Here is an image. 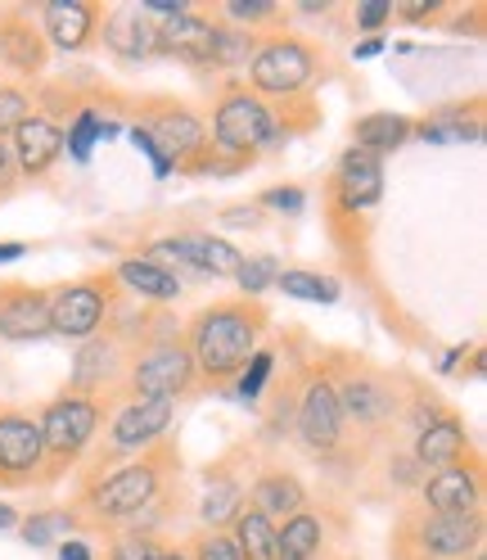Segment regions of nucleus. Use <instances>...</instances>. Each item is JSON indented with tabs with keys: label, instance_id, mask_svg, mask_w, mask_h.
Listing matches in <instances>:
<instances>
[{
	"label": "nucleus",
	"instance_id": "f257e3e1",
	"mask_svg": "<svg viewBox=\"0 0 487 560\" xmlns=\"http://www.w3.org/2000/svg\"><path fill=\"white\" fill-rule=\"evenodd\" d=\"M262 330H266V307L262 303L226 299V303L194 312L181 343L190 348L194 375L203 384H230L243 366H249V358L258 353Z\"/></svg>",
	"mask_w": 487,
	"mask_h": 560
},
{
	"label": "nucleus",
	"instance_id": "f03ea898",
	"mask_svg": "<svg viewBox=\"0 0 487 560\" xmlns=\"http://www.w3.org/2000/svg\"><path fill=\"white\" fill-rule=\"evenodd\" d=\"M167 457H171V447L158 443V447L141 452V457L114 466L109 475L86 479L82 483V498H78V520H91V524H99V529L141 524L150 515V506L163 498Z\"/></svg>",
	"mask_w": 487,
	"mask_h": 560
},
{
	"label": "nucleus",
	"instance_id": "7ed1b4c3",
	"mask_svg": "<svg viewBox=\"0 0 487 560\" xmlns=\"http://www.w3.org/2000/svg\"><path fill=\"white\" fill-rule=\"evenodd\" d=\"M298 131L271 109L266 100H258L249 86H226L217 109H213V150L217 159L243 163L249 167L258 159V150H281L289 145Z\"/></svg>",
	"mask_w": 487,
	"mask_h": 560
},
{
	"label": "nucleus",
	"instance_id": "20e7f679",
	"mask_svg": "<svg viewBox=\"0 0 487 560\" xmlns=\"http://www.w3.org/2000/svg\"><path fill=\"white\" fill-rule=\"evenodd\" d=\"M141 127L163 150L171 172H186V177H213L217 150H213L207 127L199 122L194 109H186V104H177V100H150V109H141Z\"/></svg>",
	"mask_w": 487,
	"mask_h": 560
},
{
	"label": "nucleus",
	"instance_id": "39448f33",
	"mask_svg": "<svg viewBox=\"0 0 487 560\" xmlns=\"http://www.w3.org/2000/svg\"><path fill=\"white\" fill-rule=\"evenodd\" d=\"M104 411H109V402L82 398V394H63V398L46 402V411L37 416V425H41V443H46V470H50V479H59L63 470H73L91 452Z\"/></svg>",
	"mask_w": 487,
	"mask_h": 560
},
{
	"label": "nucleus",
	"instance_id": "423d86ee",
	"mask_svg": "<svg viewBox=\"0 0 487 560\" xmlns=\"http://www.w3.org/2000/svg\"><path fill=\"white\" fill-rule=\"evenodd\" d=\"M397 560H470L483 547V511L474 515H429L415 511L397 529Z\"/></svg>",
	"mask_w": 487,
	"mask_h": 560
},
{
	"label": "nucleus",
	"instance_id": "0eeeda50",
	"mask_svg": "<svg viewBox=\"0 0 487 560\" xmlns=\"http://www.w3.org/2000/svg\"><path fill=\"white\" fill-rule=\"evenodd\" d=\"M199 384L194 362H190V348L181 339H154L150 348H141L131 362H127V380H122V394L127 398H145V402H177L181 394H190Z\"/></svg>",
	"mask_w": 487,
	"mask_h": 560
},
{
	"label": "nucleus",
	"instance_id": "6e6552de",
	"mask_svg": "<svg viewBox=\"0 0 487 560\" xmlns=\"http://www.w3.org/2000/svg\"><path fill=\"white\" fill-rule=\"evenodd\" d=\"M114 317V276H82L68 285L50 290V335L86 343L95 335L109 330Z\"/></svg>",
	"mask_w": 487,
	"mask_h": 560
},
{
	"label": "nucleus",
	"instance_id": "1a4fd4ad",
	"mask_svg": "<svg viewBox=\"0 0 487 560\" xmlns=\"http://www.w3.org/2000/svg\"><path fill=\"white\" fill-rule=\"evenodd\" d=\"M321 78V59L302 37H275L262 42L249 59V91L258 100H294Z\"/></svg>",
	"mask_w": 487,
	"mask_h": 560
},
{
	"label": "nucleus",
	"instance_id": "9d476101",
	"mask_svg": "<svg viewBox=\"0 0 487 560\" xmlns=\"http://www.w3.org/2000/svg\"><path fill=\"white\" fill-rule=\"evenodd\" d=\"M150 262H158L171 276H199V280H226L239 271L243 254L230 240L207 235V231H181V235H163L145 249Z\"/></svg>",
	"mask_w": 487,
	"mask_h": 560
},
{
	"label": "nucleus",
	"instance_id": "9b49d317",
	"mask_svg": "<svg viewBox=\"0 0 487 560\" xmlns=\"http://www.w3.org/2000/svg\"><path fill=\"white\" fill-rule=\"evenodd\" d=\"M334 384V398H338V411L343 420H353L361 430H379L402 411V398L393 389V380L384 371H375L366 362H353L343 375H330Z\"/></svg>",
	"mask_w": 487,
	"mask_h": 560
},
{
	"label": "nucleus",
	"instance_id": "f8f14e48",
	"mask_svg": "<svg viewBox=\"0 0 487 560\" xmlns=\"http://www.w3.org/2000/svg\"><path fill=\"white\" fill-rule=\"evenodd\" d=\"M294 430L298 439L317 452V457H334L343 447V430L347 420L338 411V398H334V384H330V371L311 366L302 389H298V402H294Z\"/></svg>",
	"mask_w": 487,
	"mask_h": 560
},
{
	"label": "nucleus",
	"instance_id": "ddd939ff",
	"mask_svg": "<svg viewBox=\"0 0 487 560\" xmlns=\"http://www.w3.org/2000/svg\"><path fill=\"white\" fill-rule=\"evenodd\" d=\"M46 470V443L37 416L0 407V488H32Z\"/></svg>",
	"mask_w": 487,
	"mask_h": 560
},
{
	"label": "nucleus",
	"instance_id": "4468645a",
	"mask_svg": "<svg viewBox=\"0 0 487 560\" xmlns=\"http://www.w3.org/2000/svg\"><path fill=\"white\" fill-rule=\"evenodd\" d=\"M171 416H177V402H145V398H127L114 416H109V439H104V452L109 457H122V452H150L163 443V434L171 430Z\"/></svg>",
	"mask_w": 487,
	"mask_h": 560
},
{
	"label": "nucleus",
	"instance_id": "2eb2a0df",
	"mask_svg": "<svg viewBox=\"0 0 487 560\" xmlns=\"http://www.w3.org/2000/svg\"><path fill=\"white\" fill-rule=\"evenodd\" d=\"M420 493V511L429 515H474L483 506V475L478 462H456L447 470L425 475V483L415 488Z\"/></svg>",
	"mask_w": 487,
	"mask_h": 560
},
{
	"label": "nucleus",
	"instance_id": "dca6fc26",
	"mask_svg": "<svg viewBox=\"0 0 487 560\" xmlns=\"http://www.w3.org/2000/svg\"><path fill=\"white\" fill-rule=\"evenodd\" d=\"M330 199L343 218H357L366 208H375L384 199V163L361 154V150H347L330 177Z\"/></svg>",
	"mask_w": 487,
	"mask_h": 560
},
{
	"label": "nucleus",
	"instance_id": "f3484780",
	"mask_svg": "<svg viewBox=\"0 0 487 560\" xmlns=\"http://www.w3.org/2000/svg\"><path fill=\"white\" fill-rule=\"evenodd\" d=\"M99 19H104V5H86V0H50V5H41L37 27H41L46 46H55L63 55H82L99 37Z\"/></svg>",
	"mask_w": 487,
	"mask_h": 560
},
{
	"label": "nucleus",
	"instance_id": "a211bd4d",
	"mask_svg": "<svg viewBox=\"0 0 487 560\" xmlns=\"http://www.w3.org/2000/svg\"><path fill=\"white\" fill-rule=\"evenodd\" d=\"M46 37L32 10H0V63L10 68L14 78H41L46 73Z\"/></svg>",
	"mask_w": 487,
	"mask_h": 560
},
{
	"label": "nucleus",
	"instance_id": "6ab92c4d",
	"mask_svg": "<svg viewBox=\"0 0 487 560\" xmlns=\"http://www.w3.org/2000/svg\"><path fill=\"white\" fill-rule=\"evenodd\" d=\"M10 150H14V167L19 177L41 182L46 172L63 159V127L50 114H32L10 131Z\"/></svg>",
	"mask_w": 487,
	"mask_h": 560
},
{
	"label": "nucleus",
	"instance_id": "aec40b11",
	"mask_svg": "<svg viewBox=\"0 0 487 560\" xmlns=\"http://www.w3.org/2000/svg\"><path fill=\"white\" fill-rule=\"evenodd\" d=\"M50 335V290L41 285H0V339L32 343Z\"/></svg>",
	"mask_w": 487,
	"mask_h": 560
},
{
	"label": "nucleus",
	"instance_id": "412c9836",
	"mask_svg": "<svg viewBox=\"0 0 487 560\" xmlns=\"http://www.w3.org/2000/svg\"><path fill=\"white\" fill-rule=\"evenodd\" d=\"M154 55L163 59H177V63H190V68H207L213 63V32H217V19H207L199 10L181 14V19H167V23H154Z\"/></svg>",
	"mask_w": 487,
	"mask_h": 560
},
{
	"label": "nucleus",
	"instance_id": "4be33fe9",
	"mask_svg": "<svg viewBox=\"0 0 487 560\" xmlns=\"http://www.w3.org/2000/svg\"><path fill=\"white\" fill-rule=\"evenodd\" d=\"M411 457L420 462L425 475L465 462V457H470V430H465V420H461V416H451V411H442L438 420H429V425L415 434Z\"/></svg>",
	"mask_w": 487,
	"mask_h": 560
},
{
	"label": "nucleus",
	"instance_id": "5701e85b",
	"mask_svg": "<svg viewBox=\"0 0 487 560\" xmlns=\"http://www.w3.org/2000/svg\"><path fill=\"white\" fill-rule=\"evenodd\" d=\"M154 32L158 27L135 5H118V10H104L95 42H104L122 63H145V59H154Z\"/></svg>",
	"mask_w": 487,
	"mask_h": 560
},
{
	"label": "nucleus",
	"instance_id": "b1692460",
	"mask_svg": "<svg viewBox=\"0 0 487 560\" xmlns=\"http://www.w3.org/2000/svg\"><path fill=\"white\" fill-rule=\"evenodd\" d=\"M249 511L266 515L271 524H285L289 515L307 511V488L298 475L289 470H262L253 483H249Z\"/></svg>",
	"mask_w": 487,
	"mask_h": 560
},
{
	"label": "nucleus",
	"instance_id": "393cba45",
	"mask_svg": "<svg viewBox=\"0 0 487 560\" xmlns=\"http://www.w3.org/2000/svg\"><path fill=\"white\" fill-rule=\"evenodd\" d=\"M109 276H114V285H122L131 299H141V303H177L186 294V280H177L150 258H122Z\"/></svg>",
	"mask_w": 487,
	"mask_h": 560
},
{
	"label": "nucleus",
	"instance_id": "a878e982",
	"mask_svg": "<svg viewBox=\"0 0 487 560\" xmlns=\"http://www.w3.org/2000/svg\"><path fill=\"white\" fill-rule=\"evenodd\" d=\"M118 339L104 330L95 339L82 343V353H78V366H73V384H68V394H82V398H99L104 389L114 384V366H118Z\"/></svg>",
	"mask_w": 487,
	"mask_h": 560
},
{
	"label": "nucleus",
	"instance_id": "bb28decb",
	"mask_svg": "<svg viewBox=\"0 0 487 560\" xmlns=\"http://www.w3.org/2000/svg\"><path fill=\"white\" fill-rule=\"evenodd\" d=\"M325 520L317 511H298L275 524V560H321L325 556Z\"/></svg>",
	"mask_w": 487,
	"mask_h": 560
},
{
	"label": "nucleus",
	"instance_id": "cd10ccee",
	"mask_svg": "<svg viewBox=\"0 0 487 560\" xmlns=\"http://www.w3.org/2000/svg\"><path fill=\"white\" fill-rule=\"evenodd\" d=\"M411 131H415V122L406 114H389V109L384 114H366V118L353 122V140H357L353 150H361V154L384 163L389 154H397L406 145Z\"/></svg>",
	"mask_w": 487,
	"mask_h": 560
},
{
	"label": "nucleus",
	"instance_id": "c85d7f7f",
	"mask_svg": "<svg viewBox=\"0 0 487 560\" xmlns=\"http://www.w3.org/2000/svg\"><path fill=\"white\" fill-rule=\"evenodd\" d=\"M249 506V483L226 475V470H213L207 475V488H203V502H199V520L207 524V529H226V524H235V515Z\"/></svg>",
	"mask_w": 487,
	"mask_h": 560
},
{
	"label": "nucleus",
	"instance_id": "c756f323",
	"mask_svg": "<svg viewBox=\"0 0 487 560\" xmlns=\"http://www.w3.org/2000/svg\"><path fill=\"white\" fill-rule=\"evenodd\" d=\"M411 136H420L425 145H474V140H483V122H478V109L461 114V104H447V109L415 122Z\"/></svg>",
	"mask_w": 487,
	"mask_h": 560
},
{
	"label": "nucleus",
	"instance_id": "7c9ffc66",
	"mask_svg": "<svg viewBox=\"0 0 487 560\" xmlns=\"http://www.w3.org/2000/svg\"><path fill=\"white\" fill-rule=\"evenodd\" d=\"M118 131H122V127H118L114 118H104L95 104H82V109L73 114V122H68V131H63V154H73L78 163H91L95 145L114 140Z\"/></svg>",
	"mask_w": 487,
	"mask_h": 560
},
{
	"label": "nucleus",
	"instance_id": "2f4dec72",
	"mask_svg": "<svg viewBox=\"0 0 487 560\" xmlns=\"http://www.w3.org/2000/svg\"><path fill=\"white\" fill-rule=\"evenodd\" d=\"M78 529H82V520L68 506H46V511H32L27 520H19V538L27 547H50L63 538H78Z\"/></svg>",
	"mask_w": 487,
	"mask_h": 560
},
{
	"label": "nucleus",
	"instance_id": "473e14b6",
	"mask_svg": "<svg viewBox=\"0 0 487 560\" xmlns=\"http://www.w3.org/2000/svg\"><path fill=\"white\" fill-rule=\"evenodd\" d=\"M230 542H235L239 560H275V524L243 506L230 524Z\"/></svg>",
	"mask_w": 487,
	"mask_h": 560
},
{
	"label": "nucleus",
	"instance_id": "72a5a7b5",
	"mask_svg": "<svg viewBox=\"0 0 487 560\" xmlns=\"http://www.w3.org/2000/svg\"><path fill=\"white\" fill-rule=\"evenodd\" d=\"M262 37L258 32H243V27H230L217 19V32H213V63L207 68H222V73H235V68H249V59L258 55Z\"/></svg>",
	"mask_w": 487,
	"mask_h": 560
},
{
	"label": "nucleus",
	"instance_id": "f704fd0d",
	"mask_svg": "<svg viewBox=\"0 0 487 560\" xmlns=\"http://www.w3.org/2000/svg\"><path fill=\"white\" fill-rule=\"evenodd\" d=\"M275 290H281V294H289V299H302V303H338V294H343L334 276L298 271V267H289V271H281V276H275Z\"/></svg>",
	"mask_w": 487,
	"mask_h": 560
},
{
	"label": "nucleus",
	"instance_id": "c9c22d12",
	"mask_svg": "<svg viewBox=\"0 0 487 560\" xmlns=\"http://www.w3.org/2000/svg\"><path fill=\"white\" fill-rule=\"evenodd\" d=\"M271 371H275V353H271V348H258V353L249 358V366H243V371L230 380V384H235V402L258 407V402H262V394H266Z\"/></svg>",
	"mask_w": 487,
	"mask_h": 560
},
{
	"label": "nucleus",
	"instance_id": "e433bc0d",
	"mask_svg": "<svg viewBox=\"0 0 487 560\" xmlns=\"http://www.w3.org/2000/svg\"><path fill=\"white\" fill-rule=\"evenodd\" d=\"M285 267L275 262L271 254H258V258H249L243 254V262H239V271H235V280H239V299H262L266 290H275V276H281Z\"/></svg>",
	"mask_w": 487,
	"mask_h": 560
},
{
	"label": "nucleus",
	"instance_id": "4c0bfd02",
	"mask_svg": "<svg viewBox=\"0 0 487 560\" xmlns=\"http://www.w3.org/2000/svg\"><path fill=\"white\" fill-rule=\"evenodd\" d=\"M213 19H222L230 27H243V32H258L262 23L281 19V5H275V0H226Z\"/></svg>",
	"mask_w": 487,
	"mask_h": 560
},
{
	"label": "nucleus",
	"instance_id": "58836bf2",
	"mask_svg": "<svg viewBox=\"0 0 487 560\" xmlns=\"http://www.w3.org/2000/svg\"><path fill=\"white\" fill-rule=\"evenodd\" d=\"M37 114V100H32L23 86H10V82H0V136H10L23 118Z\"/></svg>",
	"mask_w": 487,
	"mask_h": 560
},
{
	"label": "nucleus",
	"instance_id": "ea45409f",
	"mask_svg": "<svg viewBox=\"0 0 487 560\" xmlns=\"http://www.w3.org/2000/svg\"><path fill=\"white\" fill-rule=\"evenodd\" d=\"M109 560H163V542H154L150 534H122L109 547Z\"/></svg>",
	"mask_w": 487,
	"mask_h": 560
},
{
	"label": "nucleus",
	"instance_id": "a19ab883",
	"mask_svg": "<svg viewBox=\"0 0 487 560\" xmlns=\"http://www.w3.org/2000/svg\"><path fill=\"white\" fill-rule=\"evenodd\" d=\"M190 560H239L230 534H217V529H203L194 542H190Z\"/></svg>",
	"mask_w": 487,
	"mask_h": 560
},
{
	"label": "nucleus",
	"instance_id": "79ce46f5",
	"mask_svg": "<svg viewBox=\"0 0 487 560\" xmlns=\"http://www.w3.org/2000/svg\"><path fill=\"white\" fill-rule=\"evenodd\" d=\"M258 203H262V208H275V213L298 218L302 208H307V190H298V186H275V190H266Z\"/></svg>",
	"mask_w": 487,
	"mask_h": 560
},
{
	"label": "nucleus",
	"instance_id": "37998d69",
	"mask_svg": "<svg viewBox=\"0 0 487 560\" xmlns=\"http://www.w3.org/2000/svg\"><path fill=\"white\" fill-rule=\"evenodd\" d=\"M127 136H131V145H135V150H141V154L150 159V167H154V177H158V182H167V177H171V163L163 159V150H158V145H154V140H150V131H145L141 122H135V127H131Z\"/></svg>",
	"mask_w": 487,
	"mask_h": 560
},
{
	"label": "nucleus",
	"instance_id": "c03bdc74",
	"mask_svg": "<svg viewBox=\"0 0 487 560\" xmlns=\"http://www.w3.org/2000/svg\"><path fill=\"white\" fill-rule=\"evenodd\" d=\"M357 27L370 32V37H379V27L393 23V0H366V5H357Z\"/></svg>",
	"mask_w": 487,
	"mask_h": 560
},
{
	"label": "nucleus",
	"instance_id": "a18cd8bd",
	"mask_svg": "<svg viewBox=\"0 0 487 560\" xmlns=\"http://www.w3.org/2000/svg\"><path fill=\"white\" fill-rule=\"evenodd\" d=\"M442 14V0H402V5H393V19L402 23H429Z\"/></svg>",
	"mask_w": 487,
	"mask_h": 560
},
{
	"label": "nucleus",
	"instance_id": "49530a36",
	"mask_svg": "<svg viewBox=\"0 0 487 560\" xmlns=\"http://www.w3.org/2000/svg\"><path fill=\"white\" fill-rule=\"evenodd\" d=\"M389 475H393V483H402V488H420V483H425V470H420V462H415L411 452H397V457L389 462Z\"/></svg>",
	"mask_w": 487,
	"mask_h": 560
},
{
	"label": "nucleus",
	"instance_id": "de8ad7c7",
	"mask_svg": "<svg viewBox=\"0 0 487 560\" xmlns=\"http://www.w3.org/2000/svg\"><path fill=\"white\" fill-rule=\"evenodd\" d=\"M19 186V167H14V150H10V136H0V199Z\"/></svg>",
	"mask_w": 487,
	"mask_h": 560
},
{
	"label": "nucleus",
	"instance_id": "09e8293b",
	"mask_svg": "<svg viewBox=\"0 0 487 560\" xmlns=\"http://www.w3.org/2000/svg\"><path fill=\"white\" fill-rule=\"evenodd\" d=\"M59 560H95V547L86 538H63L59 542Z\"/></svg>",
	"mask_w": 487,
	"mask_h": 560
},
{
	"label": "nucleus",
	"instance_id": "8fccbe9b",
	"mask_svg": "<svg viewBox=\"0 0 487 560\" xmlns=\"http://www.w3.org/2000/svg\"><path fill=\"white\" fill-rule=\"evenodd\" d=\"M389 50V42L384 37H366V42H357L353 46V59H375V55H384Z\"/></svg>",
	"mask_w": 487,
	"mask_h": 560
},
{
	"label": "nucleus",
	"instance_id": "3c124183",
	"mask_svg": "<svg viewBox=\"0 0 487 560\" xmlns=\"http://www.w3.org/2000/svg\"><path fill=\"white\" fill-rule=\"evenodd\" d=\"M23 254H32L23 240H0V267H5V262H19Z\"/></svg>",
	"mask_w": 487,
	"mask_h": 560
},
{
	"label": "nucleus",
	"instance_id": "603ef678",
	"mask_svg": "<svg viewBox=\"0 0 487 560\" xmlns=\"http://www.w3.org/2000/svg\"><path fill=\"white\" fill-rule=\"evenodd\" d=\"M226 222L230 226H253L258 222V208H226Z\"/></svg>",
	"mask_w": 487,
	"mask_h": 560
},
{
	"label": "nucleus",
	"instance_id": "864d4df0",
	"mask_svg": "<svg viewBox=\"0 0 487 560\" xmlns=\"http://www.w3.org/2000/svg\"><path fill=\"white\" fill-rule=\"evenodd\" d=\"M0 529H19V511L0 502Z\"/></svg>",
	"mask_w": 487,
	"mask_h": 560
},
{
	"label": "nucleus",
	"instance_id": "5fc2aeb1",
	"mask_svg": "<svg viewBox=\"0 0 487 560\" xmlns=\"http://www.w3.org/2000/svg\"><path fill=\"white\" fill-rule=\"evenodd\" d=\"M302 14H330V0H302Z\"/></svg>",
	"mask_w": 487,
	"mask_h": 560
},
{
	"label": "nucleus",
	"instance_id": "6e6d98bb",
	"mask_svg": "<svg viewBox=\"0 0 487 560\" xmlns=\"http://www.w3.org/2000/svg\"><path fill=\"white\" fill-rule=\"evenodd\" d=\"M163 560H190V551H181V547H163Z\"/></svg>",
	"mask_w": 487,
	"mask_h": 560
}]
</instances>
